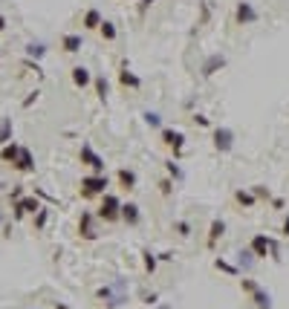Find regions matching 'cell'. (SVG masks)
Returning <instances> with one entry per match:
<instances>
[{
  "label": "cell",
  "instance_id": "27",
  "mask_svg": "<svg viewBox=\"0 0 289 309\" xmlns=\"http://www.w3.org/2000/svg\"><path fill=\"white\" fill-rule=\"evenodd\" d=\"M142 122L148 124L151 130H162V113H159V110H144Z\"/></svg>",
  "mask_w": 289,
  "mask_h": 309
},
{
  "label": "cell",
  "instance_id": "48",
  "mask_svg": "<svg viewBox=\"0 0 289 309\" xmlns=\"http://www.w3.org/2000/svg\"><path fill=\"white\" fill-rule=\"evenodd\" d=\"M127 3H130V0H127Z\"/></svg>",
  "mask_w": 289,
  "mask_h": 309
},
{
  "label": "cell",
  "instance_id": "33",
  "mask_svg": "<svg viewBox=\"0 0 289 309\" xmlns=\"http://www.w3.org/2000/svg\"><path fill=\"white\" fill-rule=\"evenodd\" d=\"M174 231H177L180 237H188V234H191V222L188 220H177V222H174Z\"/></svg>",
  "mask_w": 289,
  "mask_h": 309
},
{
  "label": "cell",
  "instance_id": "17",
  "mask_svg": "<svg viewBox=\"0 0 289 309\" xmlns=\"http://www.w3.org/2000/svg\"><path fill=\"white\" fill-rule=\"evenodd\" d=\"M254 266H257V257H254V251L249 246L240 248V251H237V269L249 274V272H254Z\"/></svg>",
  "mask_w": 289,
  "mask_h": 309
},
{
  "label": "cell",
  "instance_id": "26",
  "mask_svg": "<svg viewBox=\"0 0 289 309\" xmlns=\"http://www.w3.org/2000/svg\"><path fill=\"white\" fill-rule=\"evenodd\" d=\"M101 20H104V18H101V12L93 6V9L84 12V20H81V23H84V29H99V26H101Z\"/></svg>",
  "mask_w": 289,
  "mask_h": 309
},
{
  "label": "cell",
  "instance_id": "46",
  "mask_svg": "<svg viewBox=\"0 0 289 309\" xmlns=\"http://www.w3.org/2000/svg\"><path fill=\"white\" fill-rule=\"evenodd\" d=\"M0 188H3V182H0Z\"/></svg>",
  "mask_w": 289,
  "mask_h": 309
},
{
  "label": "cell",
  "instance_id": "40",
  "mask_svg": "<svg viewBox=\"0 0 289 309\" xmlns=\"http://www.w3.org/2000/svg\"><path fill=\"white\" fill-rule=\"evenodd\" d=\"M148 6H154V0H139V15H144Z\"/></svg>",
  "mask_w": 289,
  "mask_h": 309
},
{
  "label": "cell",
  "instance_id": "28",
  "mask_svg": "<svg viewBox=\"0 0 289 309\" xmlns=\"http://www.w3.org/2000/svg\"><path fill=\"white\" fill-rule=\"evenodd\" d=\"M214 269L217 272H226L228 277H240V269L235 263H228L226 257H214Z\"/></svg>",
  "mask_w": 289,
  "mask_h": 309
},
{
  "label": "cell",
  "instance_id": "30",
  "mask_svg": "<svg viewBox=\"0 0 289 309\" xmlns=\"http://www.w3.org/2000/svg\"><path fill=\"white\" fill-rule=\"evenodd\" d=\"M165 171H168V177H171L174 182H182V179H185V171H182L174 159H165Z\"/></svg>",
  "mask_w": 289,
  "mask_h": 309
},
{
  "label": "cell",
  "instance_id": "7",
  "mask_svg": "<svg viewBox=\"0 0 289 309\" xmlns=\"http://www.w3.org/2000/svg\"><path fill=\"white\" fill-rule=\"evenodd\" d=\"M159 139H162V145L174 153V159H180L182 150H185V133L174 130V127H162V130H159Z\"/></svg>",
  "mask_w": 289,
  "mask_h": 309
},
{
  "label": "cell",
  "instance_id": "44",
  "mask_svg": "<svg viewBox=\"0 0 289 309\" xmlns=\"http://www.w3.org/2000/svg\"><path fill=\"white\" fill-rule=\"evenodd\" d=\"M0 32H6V18L0 15Z\"/></svg>",
  "mask_w": 289,
  "mask_h": 309
},
{
  "label": "cell",
  "instance_id": "22",
  "mask_svg": "<svg viewBox=\"0 0 289 309\" xmlns=\"http://www.w3.org/2000/svg\"><path fill=\"white\" fill-rule=\"evenodd\" d=\"M93 87H96V96H99L101 104H107V98H110V84L104 75H93Z\"/></svg>",
  "mask_w": 289,
  "mask_h": 309
},
{
  "label": "cell",
  "instance_id": "25",
  "mask_svg": "<svg viewBox=\"0 0 289 309\" xmlns=\"http://www.w3.org/2000/svg\"><path fill=\"white\" fill-rule=\"evenodd\" d=\"M12 133H15V124H12L9 116H3V119H0V148L12 142Z\"/></svg>",
  "mask_w": 289,
  "mask_h": 309
},
{
  "label": "cell",
  "instance_id": "12",
  "mask_svg": "<svg viewBox=\"0 0 289 309\" xmlns=\"http://www.w3.org/2000/svg\"><path fill=\"white\" fill-rule=\"evenodd\" d=\"M119 84H122L125 90H142V78L130 70L127 61H122V67H119Z\"/></svg>",
  "mask_w": 289,
  "mask_h": 309
},
{
  "label": "cell",
  "instance_id": "47",
  "mask_svg": "<svg viewBox=\"0 0 289 309\" xmlns=\"http://www.w3.org/2000/svg\"><path fill=\"white\" fill-rule=\"evenodd\" d=\"M0 220H3V217H0Z\"/></svg>",
  "mask_w": 289,
  "mask_h": 309
},
{
  "label": "cell",
  "instance_id": "36",
  "mask_svg": "<svg viewBox=\"0 0 289 309\" xmlns=\"http://www.w3.org/2000/svg\"><path fill=\"white\" fill-rule=\"evenodd\" d=\"M194 124H199V127H208V130L214 127V124L208 122V116H203V113H194Z\"/></svg>",
  "mask_w": 289,
  "mask_h": 309
},
{
  "label": "cell",
  "instance_id": "24",
  "mask_svg": "<svg viewBox=\"0 0 289 309\" xmlns=\"http://www.w3.org/2000/svg\"><path fill=\"white\" fill-rule=\"evenodd\" d=\"M235 203L240 205V208H254V205H257V196H254L252 191H243V188H237V191H235Z\"/></svg>",
  "mask_w": 289,
  "mask_h": 309
},
{
  "label": "cell",
  "instance_id": "1",
  "mask_svg": "<svg viewBox=\"0 0 289 309\" xmlns=\"http://www.w3.org/2000/svg\"><path fill=\"white\" fill-rule=\"evenodd\" d=\"M127 289H130V283H127L125 277H116L113 283L96 289V298L104 303V309H119V306L127 303Z\"/></svg>",
  "mask_w": 289,
  "mask_h": 309
},
{
  "label": "cell",
  "instance_id": "35",
  "mask_svg": "<svg viewBox=\"0 0 289 309\" xmlns=\"http://www.w3.org/2000/svg\"><path fill=\"white\" fill-rule=\"evenodd\" d=\"M159 194L162 196H171L174 194V179L168 177V179H159Z\"/></svg>",
  "mask_w": 289,
  "mask_h": 309
},
{
  "label": "cell",
  "instance_id": "41",
  "mask_svg": "<svg viewBox=\"0 0 289 309\" xmlns=\"http://www.w3.org/2000/svg\"><path fill=\"white\" fill-rule=\"evenodd\" d=\"M280 234H283V237H289V217L280 222Z\"/></svg>",
  "mask_w": 289,
  "mask_h": 309
},
{
  "label": "cell",
  "instance_id": "19",
  "mask_svg": "<svg viewBox=\"0 0 289 309\" xmlns=\"http://www.w3.org/2000/svg\"><path fill=\"white\" fill-rule=\"evenodd\" d=\"M20 150H23V145H18V142H9V145H3L0 148V162H9V165H15L20 156Z\"/></svg>",
  "mask_w": 289,
  "mask_h": 309
},
{
  "label": "cell",
  "instance_id": "31",
  "mask_svg": "<svg viewBox=\"0 0 289 309\" xmlns=\"http://www.w3.org/2000/svg\"><path fill=\"white\" fill-rule=\"evenodd\" d=\"M44 55H46V44L44 41H32V44L26 46V58H35L38 61V58H44Z\"/></svg>",
  "mask_w": 289,
  "mask_h": 309
},
{
  "label": "cell",
  "instance_id": "3",
  "mask_svg": "<svg viewBox=\"0 0 289 309\" xmlns=\"http://www.w3.org/2000/svg\"><path fill=\"white\" fill-rule=\"evenodd\" d=\"M240 289L252 298V303L257 309H272V295L269 289H263L261 283L254 280V277H240Z\"/></svg>",
  "mask_w": 289,
  "mask_h": 309
},
{
  "label": "cell",
  "instance_id": "8",
  "mask_svg": "<svg viewBox=\"0 0 289 309\" xmlns=\"http://www.w3.org/2000/svg\"><path fill=\"white\" fill-rule=\"evenodd\" d=\"M78 159H81V165H87L93 174H104V159L96 153V148H93L90 142H84V145H81V150H78Z\"/></svg>",
  "mask_w": 289,
  "mask_h": 309
},
{
  "label": "cell",
  "instance_id": "11",
  "mask_svg": "<svg viewBox=\"0 0 289 309\" xmlns=\"http://www.w3.org/2000/svg\"><path fill=\"white\" fill-rule=\"evenodd\" d=\"M93 220H96V211H81V220H78V237L81 240H99V231L93 229Z\"/></svg>",
  "mask_w": 289,
  "mask_h": 309
},
{
  "label": "cell",
  "instance_id": "32",
  "mask_svg": "<svg viewBox=\"0 0 289 309\" xmlns=\"http://www.w3.org/2000/svg\"><path fill=\"white\" fill-rule=\"evenodd\" d=\"M46 220H49V211H46V208H41V211L35 214V217H32V222H35V231H41L46 226Z\"/></svg>",
  "mask_w": 289,
  "mask_h": 309
},
{
  "label": "cell",
  "instance_id": "29",
  "mask_svg": "<svg viewBox=\"0 0 289 309\" xmlns=\"http://www.w3.org/2000/svg\"><path fill=\"white\" fill-rule=\"evenodd\" d=\"M99 35L104 38V41H116V38H119V29H116V23H113V20H101Z\"/></svg>",
  "mask_w": 289,
  "mask_h": 309
},
{
  "label": "cell",
  "instance_id": "43",
  "mask_svg": "<svg viewBox=\"0 0 289 309\" xmlns=\"http://www.w3.org/2000/svg\"><path fill=\"white\" fill-rule=\"evenodd\" d=\"M159 260H165V263H168V260H174V251H162V255H159Z\"/></svg>",
  "mask_w": 289,
  "mask_h": 309
},
{
  "label": "cell",
  "instance_id": "6",
  "mask_svg": "<svg viewBox=\"0 0 289 309\" xmlns=\"http://www.w3.org/2000/svg\"><path fill=\"white\" fill-rule=\"evenodd\" d=\"M41 208H44V205H41V200H38L35 194H23L18 203H12V217H15V220H23L26 214L29 217H35Z\"/></svg>",
  "mask_w": 289,
  "mask_h": 309
},
{
  "label": "cell",
  "instance_id": "9",
  "mask_svg": "<svg viewBox=\"0 0 289 309\" xmlns=\"http://www.w3.org/2000/svg\"><path fill=\"white\" fill-rule=\"evenodd\" d=\"M257 18H261V12L254 9V3H249V0H240L235 9V23H240V26H252V23H257Z\"/></svg>",
  "mask_w": 289,
  "mask_h": 309
},
{
  "label": "cell",
  "instance_id": "21",
  "mask_svg": "<svg viewBox=\"0 0 289 309\" xmlns=\"http://www.w3.org/2000/svg\"><path fill=\"white\" fill-rule=\"evenodd\" d=\"M81 46H84V41H81V35H75V32H70V35L61 38V49H64V52L75 55L78 49H81Z\"/></svg>",
  "mask_w": 289,
  "mask_h": 309
},
{
  "label": "cell",
  "instance_id": "2",
  "mask_svg": "<svg viewBox=\"0 0 289 309\" xmlns=\"http://www.w3.org/2000/svg\"><path fill=\"white\" fill-rule=\"evenodd\" d=\"M107 191H110L107 174H90V177H81V185H78L81 200H96V196H104Z\"/></svg>",
  "mask_w": 289,
  "mask_h": 309
},
{
  "label": "cell",
  "instance_id": "23",
  "mask_svg": "<svg viewBox=\"0 0 289 309\" xmlns=\"http://www.w3.org/2000/svg\"><path fill=\"white\" fill-rule=\"evenodd\" d=\"M142 266H144V272L154 277L156 274V266H159V257H156V251H151V248L144 246L142 248Z\"/></svg>",
  "mask_w": 289,
  "mask_h": 309
},
{
  "label": "cell",
  "instance_id": "5",
  "mask_svg": "<svg viewBox=\"0 0 289 309\" xmlns=\"http://www.w3.org/2000/svg\"><path fill=\"white\" fill-rule=\"evenodd\" d=\"M211 145H214L217 153H232L235 150V130L232 127H223V124H217V127H211Z\"/></svg>",
  "mask_w": 289,
  "mask_h": 309
},
{
  "label": "cell",
  "instance_id": "4",
  "mask_svg": "<svg viewBox=\"0 0 289 309\" xmlns=\"http://www.w3.org/2000/svg\"><path fill=\"white\" fill-rule=\"evenodd\" d=\"M101 203H99V208H96V217L99 220H104V222H119L122 220V200H119L116 194H104V196H99Z\"/></svg>",
  "mask_w": 289,
  "mask_h": 309
},
{
  "label": "cell",
  "instance_id": "37",
  "mask_svg": "<svg viewBox=\"0 0 289 309\" xmlns=\"http://www.w3.org/2000/svg\"><path fill=\"white\" fill-rule=\"evenodd\" d=\"M20 196H23V188H20V185H15V188L9 191V200H12V203H18Z\"/></svg>",
  "mask_w": 289,
  "mask_h": 309
},
{
  "label": "cell",
  "instance_id": "16",
  "mask_svg": "<svg viewBox=\"0 0 289 309\" xmlns=\"http://www.w3.org/2000/svg\"><path fill=\"white\" fill-rule=\"evenodd\" d=\"M12 168L18 171V174H35V156H32V150H29V148L20 150L18 162H15Z\"/></svg>",
  "mask_w": 289,
  "mask_h": 309
},
{
  "label": "cell",
  "instance_id": "13",
  "mask_svg": "<svg viewBox=\"0 0 289 309\" xmlns=\"http://www.w3.org/2000/svg\"><path fill=\"white\" fill-rule=\"evenodd\" d=\"M122 222H125L127 229H136V226L142 222V208L136 203H130V200L122 203Z\"/></svg>",
  "mask_w": 289,
  "mask_h": 309
},
{
  "label": "cell",
  "instance_id": "42",
  "mask_svg": "<svg viewBox=\"0 0 289 309\" xmlns=\"http://www.w3.org/2000/svg\"><path fill=\"white\" fill-rule=\"evenodd\" d=\"M272 208H278L280 211V208H283V200H280V196H272Z\"/></svg>",
  "mask_w": 289,
  "mask_h": 309
},
{
  "label": "cell",
  "instance_id": "45",
  "mask_svg": "<svg viewBox=\"0 0 289 309\" xmlns=\"http://www.w3.org/2000/svg\"><path fill=\"white\" fill-rule=\"evenodd\" d=\"M55 309H67V306H64V303H55Z\"/></svg>",
  "mask_w": 289,
  "mask_h": 309
},
{
  "label": "cell",
  "instance_id": "34",
  "mask_svg": "<svg viewBox=\"0 0 289 309\" xmlns=\"http://www.w3.org/2000/svg\"><path fill=\"white\" fill-rule=\"evenodd\" d=\"M252 194L257 196V200H266V203H272V191H269L266 185H254V188H252Z\"/></svg>",
  "mask_w": 289,
  "mask_h": 309
},
{
  "label": "cell",
  "instance_id": "38",
  "mask_svg": "<svg viewBox=\"0 0 289 309\" xmlns=\"http://www.w3.org/2000/svg\"><path fill=\"white\" fill-rule=\"evenodd\" d=\"M156 300H159V295H156V292H144V303H148V306H154Z\"/></svg>",
  "mask_w": 289,
  "mask_h": 309
},
{
  "label": "cell",
  "instance_id": "15",
  "mask_svg": "<svg viewBox=\"0 0 289 309\" xmlns=\"http://www.w3.org/2000/svg\"><path fill=\"white\" fill-rule=\"evenodd\" d=\"M226 55H220V52H214V55H208L206 61H203V78H211V75H217V72L226 67Z\"/></svg>",
  "mask_w": 289,
  "mask_h": 309
},
{
  "label": "cell",
  "instance_id": "20",
  "mask_svg": "<svg viewBox=\"0 0 289 309\" xmlns=\"http://www.w3.org/2000/svg\"><path fill=\"white\" fill-rule=\"evenodd\" d=\"M116 179H119V188H125V191H133L136 188V171L133 168H119Z\"/></svg>",
  "mask_w": 289,
  "mask_h": 309
},
{
  "label": "cell",
  "instance_id": "39",
  "mask_svg": "<svg viewBox=\"0 0 289 309\" xmlns=\"http://www.w3.org/2000/svg\"><path fill=\"white\" fill-rule=\"evenodd\" d=\"M35 101H38V90H35V93H29V96L23 98V107H32Z\"/></svg>",
  "mask_w": 289,
  "mask_h": 309
},
{
  "label": "cell",
  "instance_id": "14",
  "mask_svg": "<svg viewBox=\"0 0 289 309\" xmlns=\"http://www.w3.org/2000/svg\"><path fill=\"white\" fill-rule=\"evenodd\" d=\"M226 234V220L223 217H214V220L208 222V240H206V246H208V251H214L217 248V240Z\"/></svg>",
  "mask_w": 289,
  "mask_h": 309
},
{
  "label": "cell",
  "instance_id": "18",
  "mask_svg": "<svg viewBox=\"0 0 289 309\" xmlns=\"http://www.w3.org/2000/svg\"><path fill=\"white\" fill-rule=\"evenodd\" d=\"M70 78H72V84H75L78 90H84V87H90V84H93V72L78 64V67H72V70H70Z\"/></svg>",
  "mask_w": 289,
  "mask_h": 309
},
{
  "label": "cell",
  "instance_id": "10",
  "mask_svg": "<svg viewBox=\"0 0 289 309\" xmlns=\"http://www.w3.org/2000/svg\"><path fill=\"white\" fill-rule=\"evenodd\" d=\"M272 246H275V240L266 237V234H254V237L249 240V248L254 251V257H257V260H266V257L272 255Z\"/></svg>",
  "mask_w": 289,
  "mask_h": 309
}]
</instances>
